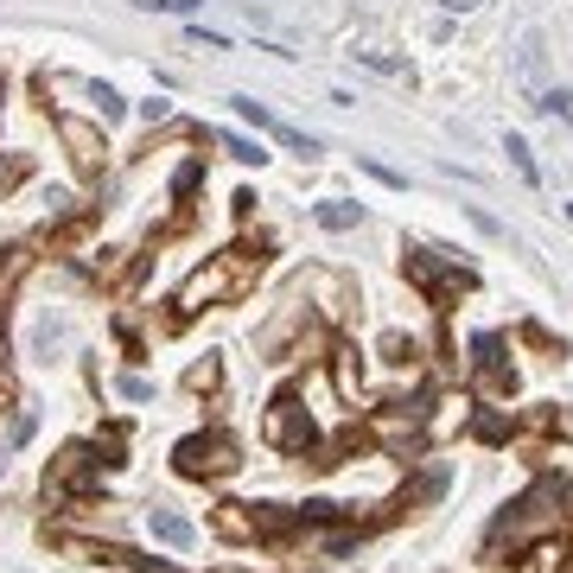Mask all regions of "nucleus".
<instances>
[{"label": "nucleus", "instance_id": "10", "mask_svg": "<svg viewBox=\"0 0 573 573\" xmlns=\"http://www.w3.org/2000/svg\"><path fill=\"white\" fill-rule=\"evenodd\" d=\"M211 529L230 535V542H255V516H249V503H217Z\"/></svg>", "mask_w": 573, "mask_h": 573}, {"label": "nucleus", "instance_id": "3", "mask_svg": "<svg viewBox=\"0 0 573 573\" xmlns=\"http://www.w3.org/2000/svg\"><path fill=\"white\" fill-rule=\"evenodd\" d=\"M262 433H268V446H281V453H312V446H319V427H312V414L300 408V395H293V389L274 395Z\"/></svg>", "mask_w": 573, "mask_h": 573}, {"label": "nucleus", "instance_id": "5", "mask_svg": "<svg viewBox=\"0 0 573 573\" xmlns=\"http://www.w3.org/2000/svg\"><path fill=\"white\" fill-rule=\"evenodd\" d=\"M90 491H96V459H90V446H64V453L51 459V472H45V497L64 503V497H90Z\"/></svg>", "mask_w": 573, "mask_h": 573}, {"label": "nucleus", "instance_id": "26", "mask_svg": "<svg viewBox=\"0 0 573 573\" xmlns=\"http://www.w3.org/2000/svg\"><path fill=\"white\" fill-rule=\"evenodd\" d=\"M446 7H453V13H472V7H484V0H446Z\"/></svg>", "mask_w": 573, "mask_h": 573}, {"label": "nucleus", "instance_id": "22", "mask_svg": "<svg viewBox=\"0 0 573 573\" xmlns=\"http://www.w3.org/2000/svg\"><path fill=\"white\" fill-rule=\"evenodd\" d=\"M134 7H147V13H191L198 0H134Z\"/></svg>", "mask_w": 573, "mask_h": 573}, {"label": "nucleus", "instance_id": "21", "mask_svg": "<svg viewBox=\"0 0 573 573\" xmlns=\"http://www.w3.org/2000/svg\"><path fill=\"white\" fill-rule=\"evenodd\" d=\"M510 160H516V172H523V179L535 185V160H529V147H523V141H516V134H510Z\"/></svg>", "mask_w": 573, "mask_h": 573}, {"label": "nucleus", "instance_id": "2", "mask_svg": "<svg viewBox=\"0 0 573 573\" xmlns=\"http://www.w3.org/2000/svg\"><path fill=\"white\" fill-rule=\"evenodd\" d=\"M242 465V453H236V440L230 433H191V440H179L172 446V472L179 478H230Z\"/></svg>", "mask_w": 573, "mask_h": 573}, {"label": "nucleus", "instance_id": "18", "mask_svg": "<svg viewBox=\"0 0 573 573\" xmlns=\"http://www.w3.org/2000/svg\"><path fill=\"white\" fill-rule=\"evenodd\" d=\"M90 96H96V109H102V121H115L121 109H128V102H121V96L109 90V83H96V90H90Z\"/></svg>", "mask_w": 573, "mask_h": 573}, {"label": "nucleus", "instance_id": "13", "mask_svg": "<svg viewBox=\"0 0 573 573\" xmlns=\"http://www.w3.org/2000/svg\"><path fill=\"white\" fill-rule=\"evenodd\" d=\"M211 141L230 153V160H242V166H262V160H268V153L255 147V141H242V134H211Z\"/></svg>", "mask_w": 573, "mask_h": 573}, {"label": "nucleus", "instance_id": "19", "mask_svg": "<svg viewBox=\"0 0 573 573\" xmlns=\"http://www.w3.org/2000/svg\"><path fill=\"white\" fill-rule=\"evenodd\" d=\"M382 351H389V363H408V357H414V338H402V332H389V338H382Z\"/></svg>", "mask_w": 573, "mask_h": 573}, {"label": "nucleus", "instance_id": "1", "mask_svg": "<svg viewBox=\"0 0 573 573\" xmlns=\"http://www.w3.org/2000/svg\"><path fill=\"white\" fill-rule=\"evenodd\" d=\"M262 274V255H249V249H223L211 268H198L185 281L179 293V312H172V325H185V312H198V306H211V300H236L242 287Z\"/></svg>", "mask_w": 573, "mask_h": 573}, {"label": "nucleus", "instance_id": "15", "mask_svg": "<svg viewBox=\"0 0 573 573\" xmlns=\"http://www.w3.org/2000/svg\"><path fill=\"white\" fill-rule=\"evenodd\" d=\"M440 491H446V472H440V465H433L427 478H414V484H408V497H402V503H433Z\"/></svg>", "mask_w": 573, "mask_h": 573}, {"label": "nucleus", "instance_id": "25", "mask_svg": "<svg viewBox=\"0 0 573 573\" xmlns=\"http://www.w3.org/2000/svg\"><path fill=\"white\" fill-rule=\"evenodd\" d=\"M20 172H26V166H20V160H7V166H0V191H7V185H13V179H20Z\"/></svg>", "mask_w": 573, "mask_h": 573}, {"label": "nucleus", "instance_id": "14", "mask_svg": "<svg viewBox=\"0 0 573 573\" xmlns=\"http://www.w3.org/2000/svg\"><path fill=\"white\" fill-rule=\"evenodd\" d=\"M319 223L325 230H351V223H363V204H319Z\"/></svg>", "mask_w": 573, "mask_h": 573}, {"label": "nucleus", "instance_id": "7", "mask_svg": "<svg viewBox=\"0 0 573 573\" xmlns=\"http://www.w3.org/2000/svg\"><path fill=\"white\" fill-rule=\"evenodd\" d=\"M58 134H64V147H71V160L77 172H102V128H90V121H77V115H58Z\"/></svg>", "mask_w": 573, "mask_h": 573}, {"label": "nucleus", "instance_id": "16", "mask_svg": "<svg viewBox=\"0 0 573 573\" xmlns=\"http://www.w3.org/2000/svg\"><path fill=\"white\" fill-rule=\"evenodd\" d=\"M115 561H121V567H134V573H185V567L153 561V554H134V548H115Z\"/></svg>", "mask_w": 573, "mask_h": 573}, {"label": "nucleus", "instance_id": "23", "mask_svg": "<svg viewBox=\"0 0 573 573\" xmlns=\"http://www.w3.org/2000/svg\"><path fill=\"white\" fill-rule=\"evenodd\" d=\"M121 395H128V402H147L153 382H147V376H121Z\"/></svg>", "mask_w": 573, "mask_h": 573}, {"label": "nucleus", "instance_id": "12", "mask_svg": "<svg viewBox=\"0 0 573 573\" xmlns=\"http://www.w3.org/2000/svg\"><path fill=\"white\" fill-rule=\"evenodd\" d=\"M332 376H338L344 395H357V389H363V363H357V351H332Z\"/></svg>", "mask_w": 573, "mask_h": 573}, {"label": "nucleus", "instance_id": "20", "mask_svg": "<svg viewBox=\"0 0 573 573\" xmlns=\"http://www.w3.org/2000/svg\"><path fill=\"white\" fill-rule=\"evenodd\" d=\"M472 433H478V440H510V427H503L497 414H478V427H472Z\"/></svg>", "mask_w": 573, "mask_h": 573}, {"label": "nucleus", "instance_id": "11", "mask_svg": "<svg viewBox=\"0 0 573 573\" xmlns=\"http://www.w3.org/2000/svg\"><path fill=\"white\" fill-rule=\"evenodd\" d=\"M147 523H153V535H160V542H172V548H191V535H198L179 510H166V503H153V510H147Z\"/></svg>", "mask_w": 573, "mask_h": 573}, {"label": "nucleus", "instance_id": "8", "mask_svg": "<svg viewBox=\"0 0 573 573\" xmlns=\"http://www.w3.org/2000/svg\"><path fill=\"white\" fill-rule=\"evenodd\" d=\"M421 427H427V402H389V408H382L376 414V433H382V440H421Z\"/></svg>", "mask_w": 573, "mask_h": 573}, {"label": "nucleus", "instance_id": "24", "mask_svg": "<svg viewBox=\"0 0 573 573\" xmlns=\"http://www.w3.org/2000/svg\"><path fill=\"white\" fill-rule=\"evenodd\" d=\"M535 109H542V115H567V109H573V102H567V90H548L542 102H535Z\"/></svg>", "mask_w": 573, "mask_h": 573}, {"label": "nucleus", "instance_id": "9", "mask_svg": "<svg viewBox=\"0 0 573 573\" xmlns=\"http://www.w3.org/2000/svg\"><path fill=\"white\" fill-rule=\"evenodd\" d=\"M516 573H573V554L561 542H535L523 561H516Z\"/></svg>", "mask_w": 573, "mask_h": 573}, {"label": "nucleus", "instance_id": "6", "mask_svg": "<svg viewBox=\"0 0 573 573\" xmlns=\"http://www.w3.org/2000/svg\"><path fill=\"white\" fill-rule=\"evenodd\" d=\"M472 351H478L484 395H510V389H516V370H510V357H503V338H497V332H478V338H472Z\"/></svg>", "mask_w": 573, "mask_h": 573}, {"label": "nucleus", "instance_id": "17", "mask_svg": "<svg viewBox=\"0 0 573 573\" xmlns=\"http://www.w3.org/2000/svg\"><path fill=\"white\" fill-rule=\"evenodd\" d=\"M198 179H204V166H198V160H185L179 172H172V198H179V204H185V198H191V191H198Z\"/></svg>", "mask_w": 573, "mask_h": 573}, {"label": "nucleus", "instance_id": "4", "mask_svg": "<svg viewBox=\"0 0 573 573\" xmlns=\"http://www.w3.org/2000/svg\"><path fill=\"white\" fill-rule=\"evenodd\" d=\"M402 274L427 293V306H453L459 287H472V274H465V268H440L427 249H408V255H402Z\"/></svg>", "mask_w": 573, "mask_h": 573}]
</instances>
